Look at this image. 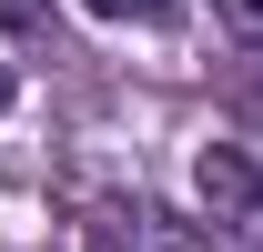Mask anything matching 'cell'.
I'll list each match as a JSON object with an SVG mask.
<instances>
[{
	"mask_svg": "<svg viewBox=\"0 0 263 252\" xmlns=\"http://www.w3.org/2000/svg\"><path fill=\"white\" fill-rule=\"evenodd\" d=\"M193 192H202V222H213L223 242L263 252V172H253V152L202 141V152H193Z\"/></svg>",
	"mask_w": 263,
	"mask_h": 252,
	"instance_id": "6da1fadb",
	"label": "cell"
},
{
	"mask_svg": "<svg viewBox=\"0 0 263 252\" xmlns=\"http://www.w3.org/2000/svg\"><path fill=\"white\" fill-rule=\"evenodd\" d=\"M81 10H91V20H172L182 0H81Z\"/></svg>",
	"mask_w": 263,
	"mask_h": 252,
	"instance_id": "7a4b0ae2",
	"label": "cell"
},
{
	"mask_svg": "<svg viewBox=\"0 0 263 252\" xmlns=\"http://www.w3.org/2000/svg\"><path fill=\"white\" fill-rule=\"evenodd\" d=\"M213 20H223L233 40H263V0H213Z\"/></svg>",
	"mask_w": 263,
	"mask_h": 252,
	"instance_id": "3957f363",
	"label": "cell"
},
{
	"mask_svg": "<svg viewBox=\"0 0 263 252\" xmlns=\"http://www.w3.org/2000/svg\"><path fill=\"white\" fill-rule=\"evenodd\" d=\"M41 20H51V0H0V31H10V40H31Z\"/></svg>",
	"mask_w": 263,
	"mask_h": 252,
	"instance_id": "277c9868",
	"label": "cell"
}]
</instances>
